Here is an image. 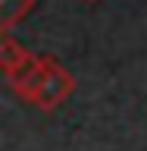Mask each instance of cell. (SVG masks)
Returning a JSON list of instances; mask_svg holds the SVG:
<instances>
[{"instance_id": "obj_3", "label": "cell", "mask_w": 147, "mask_h": 151, "mask_svg": "<svg viewBox=\"0 0 147 151\" xmlns=\"http://www.w3.org/2000/svg\"><path fill=\"white\" fill-rule=\"evenodd\" d=\"M28 6H31V0H0V25L9 28Z\"/></svg>"}, {"instance_id": "obj_2", "label": "cell", "mask_w": 147, "mask_h": 151, "mask_svg": "<svg viewBox=\"0 0 147 151\" xmlns=\"http://www.w3.org/2000/svg\"><path fill=\"white\" fill-rule=\"evenodd\" d=\"M0 50H3V54H0V60H3V69H6L9 76L16 73V69H22V66H25L28 60H31V57H28L25 50H22V47L16 44V41H9V38H3Z\"/></svg>"}, {"instance_id": "obj_1", "label": "cell", "mask_w": 147, "mask_h": 151, "mask_svg": "<svg viewBox=\"0 0 147 151\" xmlns=\"http://www.w3.org/2000/svg\"><path fill=\"white\" fill-rule=\"evenodd\" d=\"M16 73L25 76V82H16V88L28 101H35L38 107H53L72 91V76L66 69H60L56 63H50V60H28Z\"/></svg>"}]
</instances>
